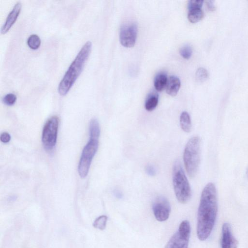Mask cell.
<instances>
[{
	"instance_id": "6da1fadb",
	"label": "cell",
	"mask_w": 248,
	"mask_h": 248,
	"mask_svg": "<svg viewBox=\"0 0 248 248\" xmlns=\"http://www.w3.org/2000/svg\"><path fill=\"white\" fill-rule=\"evenodd\" d=\"M217 213V191L215 185L209 183L201 194L198 211L197 234L199 240L204 241L210 235Z\"/></svg>"
},
{
	"instance_id": "7a4b0ae2",
	"label": "cell",
	"mask_w": 248,
	"mask_h": 248,
	"mask_svg": "<svg viewBox=\"0 0 248 248\" xmlns=\"http://www.w3.org/2000/svg\"><path fill=\"white\" fill-rule=\"evenodd\" d=\"M92 47V42H86L69 66L58 86V92L61 95L64 96L68 93L80 75L90 55Z\"/></svg>"
},
{
	"instance_id": "3957f363",
	"label": "cell",
	"mask_w": 248,
	"mask_h": 248,
	"mask_svg": "<svg viewBox=\"0 0 248 248\" xmlns=\"http://www.w3.org/2000/svg\"><path fill=\"white\" fill-rule=\"evenodd\" d=\"M172 182L178 202L182 203H186L191 198V190L182 165L178 160L173 165Z\"/></svg>"
},
{
	"instance_id": "277c9868",
	"label": "cell",
	"mask_w": 248,
	"mask_h": 248,
	"mask_svg": "<svg viewBox=\"0 0 248 248\" xmlns=\"http://www.w3.org/2000/svg\"><path fill=\"white\" fill-rule=\"evenodd\" d=\"M201 140L199 137L191 138L187 142L184 152L183 159L186 172L190 178L194 177L200 163Z\"/></svg>"
},
{
	"instance_id": "5b68a950",
	"label": "cell",
	"mask_w": 248,
	"mask_h": 248,
	"mask_svg": "<svg viewBox=\"0 0 248 248\" xmlns=\"http://www.w3.org/2000/svg\"><path fill=\"white\" fill-rule=\"evenodd\" d=\"M98 142L99 139L90 138L83 148L78 167L79 175L82 178L88 174L92 159L97 150Z\"/></svg>"
},
{
	"instance_id": "8992f818",
	"label": "cell",
	"mask_w": 248,
	"mask_h": 248,
	"mask_svg": "<svg viewBox=\"0 0 248 248\" xmlns=\"http://www.w3.org/2000/svg\"><path fill=\"white\" fill-rule=\"evenodd\" d=\"M190 232L189 221L186 220L183 221L177 231L171 237L165 248H188Z\"/></svg>"
},
{
	"instance_id": "52a82bcc",
	"label": "cell",
	"mask_w": 248,
	"mask_h": 248,
	"mask_svg": "<svg viewBox=\"0 0 248 248\" xmlns=\"http://www.w3.org/2000/svg\"><path fill=\"white\" fill-rule=\"evenodd\" d=\"M59 125V119L56 116L50 118L45 124L42 132V141L45 149L51 150L55 146Z\"/></svg>"
},
{
	"instance_id": "ba28073f",
	"label": "cell",
	"mask_w": 248,
	"mask_h": 248,
	"mask_svg": "<svg viewBox=\"0 0 248 248\" xmlns=\"http://www.w3.org/2000/svg\"><path fill=\"white\" fill-rule=\"evenodd\" d=\"M138 32L137 25L130 23L124 25L120 31V41L122 46L126 47L134 46Z\"/></svg>"
},
{
	"instance_id": "9c48e42d",
	"label": "cell",
	"mask_w": 248,
	"mask_h": 248,
	"mask_svg": "<svg viewBox=\"0 0 248 248\" xmlns=\"http://www.w3.org/2000/svg\"><path fill=\"white\" fill-rule=\"evenodd\" d=\"M153 211L155 218L159 221H164L169 217L171 207L168 200L165 197H159L153 204Z\"/></svg>"
},
{
	"instance_id": "30bf717a",
	"label": "cell",
	"mask_w": 248,
	"mask_h": 248,
	"mask_svg": "<svg viewBox=\"0 0 248 248\" xmlns=\"http://www.w3.org/2000/svg\"><path fill=\"white\" fill-rule=\"evenodd\" d=\"M238 245V242L232 233L230 224L224 223L221 230V248H237Z\"/></svg>"
},
{
	"instance_id": "8fae6325",
	"label": "cell",
	"mask_w": 248,
	"mask_h": 248,
	"mask_svg": "<svg viewBox=\"0 0 248 248\" xmlns=\"http://www.w3.org/2000/svg\"><path fill=\"white\" fill-rule=\"evenodd\" d=\"M21 7L22 4L20 2H17L15 4L13 9L8 15L5 22L1 27V33L2 34L7 33L14 24L20 14Z\"/></svg>"
},
{
	"instance_id": "7c38bea8",
	"label": "cell",
	"mask_w": 248,
	"mask_h": 248,
	"mask_svg": "<svg viewBox=\"0 0 248 248\" xmlns=\"http://www.w3.org/2000/svg\"><path fill=\"white\" fill-rule=\"evenodd\" d=\"M181 86V82L178 78L170 76L168 79L166 86V93L171 96H175L178 93Z\"/></svg>"
},
{
	"instance_id": "4fadbf2b",
	"label": "cell",
	"mask_w": 248,
	"mask_h": 248,
	"mask_svg": "<svg viewBox=\"0 0 248 248\" xmlns=\"http://www.w3.org/2000/svg\"><path fill=\"white\" fill-rule=\"evenodd\" d=\"M168 79L165 73L161 72L156 75L154 79V86L156 91H162L166 87Z\"/></svg>"
},
{
	"instance_id": "5bb4252c",
	"label": "cell",
	"mask_w": 248,
	"mask_h": 248,
	"mask_svg": "<svg viewBox=\"0 0 248 248\" xmlns=\"http://www.w3.org/2000/svg\"><path fill=\"white\" fill-rule=\"evenodd\" d=\"M180 123L182 130L188 133L191 129V122L189 114L186 111H183L180 117Z\"/></svg>"
},
{
	"instance_id": "9a60e30c",
	"label": "cell",
	"mask_w": 248,
	"mask_h": 248,
	"mask_svg": "<svg viewBox=\"0 0 248 248\" xmlns=\"http://www.w3.org/2000/svg\"><path fill=\"white\" fill-rule=\"evenodd\" d=\"M158 103V95L155 93L150 94L146 100L145 108L148 111H152L156 107Z\"/></svg>"
},
{
	"instance_id": "2e32d148",
	"label": "cell",
	"mask_w": 248,
	"mask_h": 248,
	"mask_svg": "<svg viewBox=\"0 0 248 248\" xmlns=\"http://www.w3.org/2000/svg\"><path fill=\"white\" fill-rule=\"evenodd\" d=\"M90 138L99 139L100 136V127L98 121L96 119L91 120L89 125Z\"/></svg>"
},
{
	"instance_id": "e0dca14e",
	"label": "cell",
	"mask_w": 248,
	"mask_h": 248,
	"mask_svg": "<svg viewBox=\"0 0 248 248\" xmlns=\"http://www.w3.org/2000/svg\"><path fill=\"white\" fill-rule=\"evenodd\" d=\"M204 14L201 9L189 11L187 18L188 20L193 23L200 21L203 17Z\"/></svg>"
},
{
	"instance_id": "ac0fdd59",
	"label": "cell",
	"mask_w": 248,
	"mask_h": 248,
	"mask_svg": "<svg viewBox=\"0 0 248 248\" xmlns=\"http://www.w3.org/2000/svg\"><path fill=\"white\" fill-rule=\"evenodd\" d=\"M27 45L32 49H38L41 45L40 37L36 34H31L28 38Z\"/></svg>"
},
{
	"instance_id": "d6986e66",
	"label": "cell",
	"mask_w": 248,
	"mask_h": 248,
	"mask_svg": "<svg viewBox=\"0 0 248 248\" xmlns=\"http://www.w3.org/2000/svg\"><path fill=\"white\" fill-rule=\"evenodd\" d=\"M107 219V216H101L95 219L93 225L95 228L103 230L106 228Z\"/></svg>"
},
{
	"instance_id": "ffe728a7",
	"label": "cell",
	"mask_w": 248,
	"mask_h": 248,
	"mask_svg": "<svg viewBox=\"0 0 248 248\" xmlns=\"http://www.w3.org/2000/svg\"><path fill=\"white\" fill-rule=\"evenodd\" d=\"M196 79L199 82H203L207 79L208 77L207 71L202 67L198 69L195 75Z\"/></svg>"
},
{
	"instance_id": "44dd1931",
	"label": "cell",
	"mask_w": 248,
	"mask_h": 248,
	"mask_svg": "<svg viewBox=\"0 0 248 248\" xmlns=\"http://www.w3.org/2000/svg\"><path fill=\"white\" fill-rule=\"evenodd\" d=\"M181 56L185 59H189L192 54V49L191 46L186 45L182 47L179 51Z\"/></svg>"
},
{
	"instance_id": "7402d4cb",
	"label": "cell",
	"mask_w": 248,
	"mask_h": 248,
	"mask_svg": "<svg viewBox=\"0 0 248 248\" xmlns=\"http://www.w3.org/2000/svg\"><path fill=\"white\" fill-rule=\"evenodd\" d=\"M16 96L14 93H8L6 94L2 98V101L4 104L7 106H12L16 102Z\"/></svg>"
},
{
	"instance_id": "603a6c76",
	"label": "cell",
	"mask_w": 248,
	"mask_h": 248,
	"mask_svg": "<svg viewBox=\"0 0 248 248\" xmlns=\"http://www.w3.org/2000/svg\"><path fill=\"white\" fill-rule=\"evenodd\" d=\"M203 2V0H189L187 5L189 11L201 9Z\"/></svg>"
},
{
	"instance_id": "cb8c5ba5",
	"label": "cell",
	"mask_w": 248,
	"mask_h": 248,
	"mask_svg": "<svg viewBox=\"0 0 248 248\" xmlns=\"http://www.w3.org/2000/svg\"><path fill=\"white\" fill-rule=\"evenodd\" d=\"M0 140L3 143H8L11 140V136L9 133L7 132L2 133L0 136Z\"/></svg>"
},
{
	"instance_id": "d4e9b609",
	"label": "cell",
	"mask_w": 248,
	"mask_h": 248,
	"mask_svg": "<svg viewBox=\"0 0 248 248\" xmlns=\"http://www.w3.org/2000/svg\"><path fill=\"white\" fill-rule=\"evenodd\" d=\"M146 171L147 174L150 176H154L156 173L155 168L152 165H148L146 168Z\"/></svg>"
},
{
	"instance_id": "484cf974",
	"label": "cell",
	"mask_w": 248,
	"mask_h": 248,
	"mask_svg": "<svg viewBox=\"0 0 248 248\" xmlns=\"http://www.w3.org/2000/svg\"><path fill=\"white\" fill-rule=\"evenodd\" d=\"M206 6L209 10L214 11L215 10V6L212 0H207L205 1Z\"/></svg>"
},
{
	"instance_id": "4316f807",
	"label": "cell",
	"mask_w": 248,
	"mask_h": 248,
	"mask_svg": "<svg viewBox=\"0 0 248 248\" xmlns=\"http://www.w3.org/2000/svg\"><path fill=\"white\" fill-rule=\"evenodd\" d=\"M246 174H247V177L248 178V168L247 169Z\"/></svg>"
}]
</instances>
